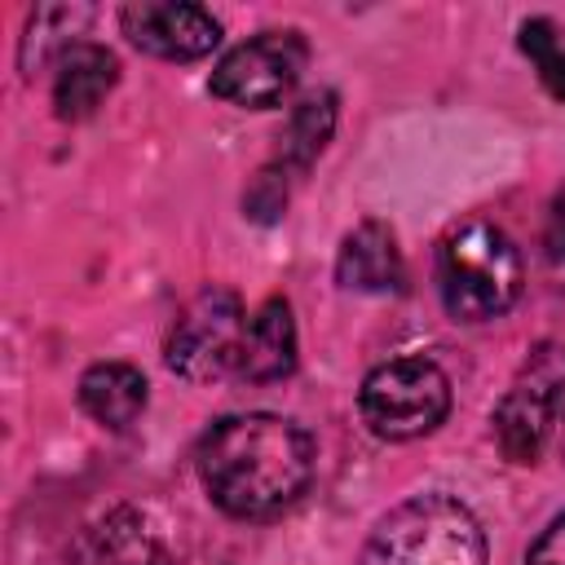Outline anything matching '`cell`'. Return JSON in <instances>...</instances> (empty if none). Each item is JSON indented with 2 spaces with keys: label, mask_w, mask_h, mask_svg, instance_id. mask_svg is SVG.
Instances as JSON below:
<instances>
[{
  "label": "cell",
  "mask_w": 565,
  "mask_h": 565,
  "mask_svg": "<svg viewBox=\"0 0 565 565\" xmlns=\"http://www.w3.org/2000/svg\"><path fill=\"white\" fill-rule=\"evenodd\" d=\"M199 477L207 499L243 521L291 508L313 481V437L269 411L225 415L199 437Z\"/></svg>",
  "instance_id": "6da1fadb"
},
{
  "label": "cell",
  "mask_w": 565,
  "mask_h": 565,
  "mask_svg": "<svg viewBox=\"0 0 565 565\" xmlns=\"http://www.w3.org/2000/svg\"><path fill=\"white\" fill-rule=\"evenodd\" d=\"M437 291L455 322H490L521 296V252L486 216L459 221L437 247Z\"/></svg>",
  "instance_id": "7a4b0ae2"
},
{
  "label": "cell",
  "mask_w": 565,
  "mask_h": 565,
  "mask_svg": "<svg viewBox=\"0 0 565 565\" xmlns=\"http://www.w3.org/2000/svg\"><path fill=\"white\" fill-rule=\"evenodd\" d=\"M358 565H486V530L450 494H415L384 512Z\"/></svg>",
  "instance_id": "3957f363"
},
{
  "label": "cell",
  "mask_w": 565,
  "mask_h": 565,
  "mask_svg": "<svg viewBox=\"0 0 565 565\" xmlns=\"http://www.w3.org/2000/svg\"><path fill=\"white\" fill-rule=\"evenodd\" d=\"M362 419L384 441H415L450 411V380L428 358H393L362 380Z\"/></svg>",
  "instance_id": "277c9868"
},
{
  "label": "cell",
  "mask_w": 565,
  "mask_h": 565,
  "mask_svg": "<svg viewBox=\"0 0 565 565\" xmlns=\"http://www.w3.org/2000/svg\"><path fill=\"white\" fill-rule=\"evenodd\" d=\"M243 331H247V318H243L238 296L230 287H203L172 322L168 366L190 384H212L238 371Z\"/></svg>",
  "instance_id": "5b68a950"
},
{
  "label": "cell",
  "mask_w": 565,
  "mask_h": 565,
  "mask_svg": "<svg viewBox=\"0 0 565 565\" xmlns=\"http://www.w3.org/2000/svg\"><path fill=\"white\" fill-rule=\"evenodd\" d=\"M305 57H309V44L300 40V31H260L216 62L207 88L212 97L238 110H269L296 88Z\"/></svg>",
  "instance_id": "8992f818"
},
{
  "label": "cell",
  "mask_w": 565,
  "mask_h": 565,
  "mask_svg": "<svg viewBox=\"0 0 565 565\" xmlns=\"http://www.w3.org/2000/svg\"><path fill=\"white\" fill-rule=\"evenodd\" d=\"M119 26L141 53L168 57V62H194V57H207L221 44V22L203 4H181V0L124 4Z\"/></svg>",
  "instance_id": "52a82bcc"
},
{
  "label": "cell",
  "mask_w": 565,
  "mask_h": 565,
  "mask_svg": "<svg viewBox=\"0 0 565 565\" xmlns=\"http://www.w3.org/2000/svg\"><path fill=\"white\" fill-rule=\"evenodd\" d=\"M494 441L508 463H539L552 424H556V388L539 375L512 384L494 406Z\"/></svg>",
  "instance_id": "ba28073f"
},
{
  "label": "cell",
  "mask_w": 565,
  "mask_h": 565,
  "mask_svg": "<svg viewBox=\"0 0 565 565\" xmlns=\"http://www.w3.org/2000/svg\"><path fill=\"white\" fill-rule=\"evenodd\" d=\"M115 84H119L115 53L106 44L75 40L71 49H62L53 57V115L66 119V124L88 119L110 97Z\"/></svg>",
  "instance_id": "9c48e42d"
},
{
  "label": "cell",
  "mask_w": 565,
  "mask_h": 565,
  "mask_svg": "<svg viewBox=\"0 0 565 565\" xmlns=\"http://www.w3.org/2000/svg\"><path fill=\"white\" fill-rule=\"evenodd\" d=\"M335 278L344 291H371L388 296L406 287V260L384 221H362L344 234L340 256H335Z\"/></svg>",
  "instance_id": "30bf717a"
},
{
  "label": "cell",
  "mask_w": 565,
  "mask_h": 565,
  "mask_svg": "<svg viewBox=\"0 0 565 565\" xmlns=\"http://www.w3.org/2000/svg\"><path fill=\"white\" fill-rule=\"evenodd\" d=\"M291 371H296V318L282 296H269L247 318L234 375H243L252 384H269V380H287Z\"/></svg>",
  "instance_id": "8fae6325"
},
{
  "label": "cell",
  "mask_w": 565,
  "mask_h": 565,
  "mask_svg": "<svg viewBox=\"0 0 565 565\" xmlns=\"http://www.w3.org/2000/svg\"><path fill=\"white\" fill-rule=\"evenodd\" d=\"M146 397L150 384L128 362H93L79 375V406L106 428H128L146 411Z\"/></svg>",
  "instance_id": "7c38bea8"
},
{
  "label": "cell",
  "mask_w": 565,
  "mask_h": 565,
  "mask_svg": "<svg viewBox=\"0 0 565 565\" xmlns=\"http://www.w3.org/2000/svg\"><path fill=\"white\" fill-rule=\"evenodd\" d=\"M335 132V93L331 88H318L309 97L296 102L287 128H282V146H278V163L287 172H305L331 141Z\"/></svg>",
  "instance_id": "4fadbf2b"
},
{
  "label": "cell",
  "mask_w": 565,
  "mask_h": 565,
  "mask_svg": "<svg viewBox=\"0 0 565 565\" xmlns=\"http://www.w3.org/2000/svg\"><path fill=\"white\" fill-rule=\"evenodd\" d=\"M516 44L530 57V66L539 71V84L547 88V97H556L565 106V44L556 40V22L552 18H525L516 31Z\"/></svg>",
  "instance_id": "5bb4252c"
},
{
  "label": "cell",
  "mask_w": 565,
  "mask_h": 565,
  "mask_svg": "<svg viewBox=\"0 0 565 565\" xmlns=\"http://www.w3.org/2000/svg\"><path fill=\"white\" fill-rule=\"evenodd\" d=\"M287 207V168L282 163H269L252 177V185L243 190V212L256 221V225H274Z\"/></svg>",
  "instance_id": "9a60e30c"
},
{
  "label": "cell",
  "mask_w": 565,
  "mask_h": 565,
  "mask_svg": "<svg viewBox=\"0 0 565 565\" xmlns=\"http://www.w3.org/2000/svg\"><path fill=\"white\" fill-rule=\"evenodd\" d=\"M525 565H565V512H561V516L530 543Z\"/></svg>",
  "instance_id": "2e32d148"
},
{
  "label": "cell",
  "mask_w": 565,
  "mask_h": 565,
  "mask_svg": "<svg viewBox=\"0 0 565 565\" xmlns=\"http://www.w3.org/2000/svg\"><path fill=\"white\" fill-rule=\"evenodd\" d=\"M543 247H547V265L565 278V190L552 199L547 212V230H543Z\"/></svg>",
  "instance_id": "e0dca14e"
}]
</instances>
